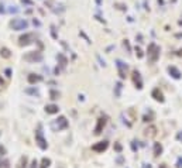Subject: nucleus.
I'll return each mask as SVG.
<instances>
[{
    "label": "nucleus",
    "mask_w": 182,
    "mask_h": 168,
    "mask_svg": "<svg viewBox=\"0 0 182 168\" xmlns=\"http://www.w3.org/2000/svg\"><path fill=\"white\" fill-rule=\"evenodd\" d=\"M24 59H26L27 62H41V61L44 59V57H42V54L38 52V51H31V52H28V54L24 55Z\"/></svg>",
    "instance_id": "7ed1b4c3"
},
{
    "label": "nucleus",
    "mask_w": 182,
    "mask_h": 168,
    "mask_svg": "<svg viewBox=\"0 0 182 168\" xmlns=\"http://www.w3.org/2000/svg\"><path fill=\"white\" fill-rule=\"evenodd\" d=\"M177 138H178L179 141H182V133H178V134H177Z\"/></svg>",
    "instance_id": "7c9ffc66"
},
{
    "label": "nucleus",
    "mask_w": 182,
    "mask_h": 168,
    "mask_svg": "<svg viewBox=\"0 0 182 168\" xmlns=\"http://www.w3.org/2000/svg\"><path fill=\"white\" fill-rule=\"evenodd\" d=\"M35 140H37V144H38V147H40L41 150H47L48 143H47V140L44 138L41 130H37V132H35Z\"/></svg>",
    "instance_id": "39448f33"
},
{
    "label": "nucleus",
    "mask_w": 182,
    "mask_h": 168,
    "mask_svg": "<svg viewBox=\"0 0 182 168\" xmlns=\"http://www.w3.org/2000/svg\"><path fill=\"white\" fill-rule=\"evenodd\" d=\"M116 67H117V69H119V75H120V78L124 79V78H126V72H127V64H124L123 61L117 59Z\"/></svg>",
    "instance_id": "0eeeda50"
},
{
    "label": "nucleus",
    "mask_w": 182,
    "mask_h": 168,
    "mask_svg": "<svg viewBox=\"0 0 182 168\" xmlns=\"http://www.w3.org/2000/svg\"><path fill=\"white\" fill-rule=\"evenodd\" d=\"M57 59L59 61L61 67H65L66 64H68V59H66V57L64 55V54H58V55H57Z\"/></svg>",
    "instance_id": "dca6fc26"
},
{
    "label": "nucleus",
    "mask_w": 182,
    "mask_h": 168,
    "mask_svg": "<svg viewBox=\"0 0 182 168\" xmlns=\"http://www.w3.org/2000/svg\"><path fill=\"white\" fill-rule=\"evenodd\" d=\"M27 79H28V84L34 85V84H38V82H41V81H42V76H41V75H35V74H30Z\"/></svg>",
    "instance_id": "f8f14e48"
},
{
    "label": "nucleus",
    "mask_w": 182,
    "mask_h": 168,
    "mask_svg": "<svg viewBox=\"0 0 182 168\" xmlns=\"http://www.w3.org/2000/svg\"><path fill=\"white\" fill-rule=\"evenodd\" d=\"M33 23H34V26H41V24H40V21H37L35 18L33 20Z\"/></svg>",
    "instance_id": "2f4dec72"
},
{
    "label": "nucleus",
    "mask_w": 182,
    "mask_h": 168,
    "mask_svg": "<svg viewBox=\"0 0 182 168\" xmlns=\"http://www.w3.org/2000/svg\"><path fill=\"white\" fill-rule=\"evenodd\" d=\"M115 148H116V151H121V146H120V144H115Z\"/></svg>",
    "instance_id": "c756f323"
},
{
    "label": "nucleus",
    "mask_w": 182,
    "mask_h": 168,
    "mask_svg": "<svg viewBox=\"0 0 182 168\" xmlns=\"http://www.w3.org/2000/svg\"><path fill=\"white\" fill-rule=\"evenodd\" d=\"M177 168H182V158H178V161H177Z\"/></svg>",
    "instance_id": "a878e982"
},
{
    "label": "nucleus",
    "mask_w": 182,
    "mask_h": 168,
    "mask_svg": "<svg viewBox=\"0 0 182 168\" xmlns=\"http://www.w3.org/2000/svg\"><path fill=\"white\" fill-rule=\"evenodd\" d=\"M50 98L52 99V101L58 99V98H59V92H58V90H55V89H52V90H50Z\"/></svg>",
    "instance_id": "412c9836"
},
{
    "label": "nucleus",
    "mask_w": 182,
    "mask_h": 168,
    "mask_svg": "<svg viewBox=\"0 0 182 168\" xmlns=\"http://www.w3.org/2000/svg\"><path fill=\"white\" fill-rule=\"evenodd\" d=\"M10 26H11V28H13V30L20 31V30H27L28 23H27L24 18H14V20H11Z\"/></svg>",
    "instance_id": "f03ea898"
},
{
    "label": "nucleus",
    "mask_w": 182,
    "mask_h": 168,
    "mask_svg": "<svg viewBox=\"0 0 182 168\" xmlns=\"http://www.w3.org/2000/svg\"><path fill=\"white\" fill-rule=\"evenodd\" d=\"M50 165H51V160H50V158H42L40 168H48Z\"/></svg>",
    "instance_id": "aec40b11"
},
{
    "label": "nucleus",
    "mask_w": 182,
    "mask_h": 168,
    "mask_svg": "<svg viewBox=\"0 0 182 168\" xmlns=\"http://www.w3.org/2000/svg\"><path fill=\"white\" fill-rule=\"evenodd\" d=\"M4 84V82H3V79H0V85H3Z\"/></svg>",
    "instance_id": "72a5a7b5"
},
{
    "label": "nucleus",
    "mask_w": 182,
    "mask_h": 168,
    "mask_svg": "<svg viewBox=\"0 0 182 168\" xmlns=\"http://www.w3.org/2000/svg\"><path fill=\"white\" fill-rule=\"evenodd\" d=\"M107 147H109V143L106 141V140H103V141H99V143H96V144H93L92 146V150L96 152H103L107 150Z\"/></svg>",
    "instance_id": "423d86ee"
},
{
    "label": "nucleus",
    "mask_w": 182,
    "mask_h": 168,
    "mask_svg": "<svg viewBox=\"0 0 182 168\" xmlns=\"http://www.w3.org/2000/svg\"><path fill=\"white\" fill-rule=\"evenodd\" d=\"M161 152H162V146L160 143H155L154 144V155L158 157V155H161Z\"/></svg>",
    "instance_id": "f3484780"
},
{
    "label": "nucleus",
    "mask_w": 182,
    "mask_h": 168,
    "mask_svg": "<svg viewBox=\"0 0 182 168\" xmlns=\"http://www.w3.org/2000/svg\"><path fill=\"white\" fill-rule=\"evenodd\" d=\"M33 41H35V35H34L33 33H26L18 38V44H20L21 47L28 45V44H31Z\"/></svg>",
    "instance_id": "20e7f679"
},
{
    "label": "nucleus",
    "mask_w": 182,
    "mask_h": 168,
    "mask_svg": "<svg viewBox=\"0 0 182 168\" xmlns=\"http://www.w3.org/2000/svg\"><path fill=\"white\" fill-rule=\"evenodd\" d=\"M6 154V148L3 146H0V155H4Z\"/></svg>",
    "instance_id": "bb28decb"
},
{
    "label": "nucleus",
    "mask_w": 182,
    "mask_h": 168,
    "mask_svg": "<svg viewBox=\"0 0 182 168\" xmlns=\"http://www.w3.org/2000/svg\"><path fill=\"white\" fill-rule=\"evenodd\" d=\"M168 72L171 74V76L172 78H175V79H179L181 78V72H179V69L178 68H175V67H168Z\"/></svg>",
    "instance_id": "ddd939ff"
},
{
    "label": "nucleus",
    "mask_w": 182,
    "mask_h": 168,
    "mask_svg": "<svg viewBox=\"0 0 182 168\" xmlns=\"http://www.w3.org/2000/svg\"><path fill=\"white\" fill-rule=\"evenodd\" d=\"M0 55L3 57V58H10L11 57V52L9 48H6V47H3L1 50H0Z\"/></svg>",
    "instance_id": "6ab92c4d"
},
{
    "label": "nucleus",
    "mask_w": 182,
    "mask_h": 168,
    "mask_svg": "<svg viewBox=\"0 0 182 168\" xmlns=\"http://www.w3.org/2000/svg\"><path fill=\"white\" fill-rule=\"evenodd\" d=\"M161 168H165V165H164V164H162V165H161Z\"/></svg>",
    "instance_id": "f704fd0d"
},
{
    "label": "nucleus",
    "mask_w": 182,
    "mask_h": 168,
    "mask_svg": "<svg viewBox=\"0 0 182 168\" xmlns=\"http://www.w3.org/2000/svg\"><path fill=\"white\" fill-rule=\"evenodd\" d=\"M23 4H28V6H33V1L31 0H21Z\"/></svg>",
    "instance_id": "393cba45"
},
{
    "label": "nucleus",
    "mask_w": 182,
    "mask_h": 168,
    "mask_svg": "<svg viewBox=\"0 0 182 168\" xmlns=\"http://www.w3.org/2000/svg\"><path fill=\"white\" fill-rule=\"evenodd\" d=\"M147 54H148V58H150V62H157L158 57H160V47L155 45L154 43H151L148 45V50H147Z\"/></svg>",
    "instance_id": "f257e3e1"
},
{
    "label": "nucleus",
    "mask_w": 182,
    "mask_h": 168,
    "mask_svg": "<svg viewBox=\"0 0 182 168\" xmlns=\"http://www.w3.org/2000/svg\"><path fill=\"white\" fill-rule=\"evenodd\" d=\"M55 124L58 127V130H64L68 127V120H66L65 116H59V117L55 120Z\"/></svg>",
    "instance_id": "6e6552de"
},
{
    "label": "nucleus",
    "mask_w": 182,
    "mask_h": 168,
    "mask_svg": "<svg viewBox=\"0 0 182 168\" xmlns=\"http://www.w3.org/2000/svg\"><path fill=\"white\" fill-rule=\"evenodd\" d=\"M9 13H11V14L18 13V7H17V6H10V7H9Z\"/></svg>",
    "instance_id": "4be33fe9"
},
{
    "label": "nucleus",
    "mask_w": 182,
    "mask_h": 168,
    "mask_svg": "<svg viewBox=\"0 0 182 168\" xmlns=\"http://www.w3.org/2000/svg\"><path fill=\"white\" fill-rule=\"evenodd\" d=\"M146 136H148V137L157 136V127H155V126H150L148 129L146 130Z\"/></svg>",
    "instance_id": "2eb2a0df"
},
{
    "label": "nucleus",
    "mask_w": 182,
    "mask_h": 168,
    "mask_svg": "<svg viewBox=\"0 0 182 168\" xmlns=\"http://www.w3.org/2000/svg\"><path fill=\"white\" fill-rule=\"evenodd\" d=\"M37 165H38L37 160H33V163H31V168H37Z\"/></svg>",
    "instance_id": "cd10ccee"
},
{
    "label": "nucleus",
    "mask_w": 182,
    "mask_h": 168,
    "mask_svg": "<svg viewBox=\"0 0 182 168\" xmlns=\"http://www.w3.org/2000/svg\"><path fill=\"white\" fill-rule=\"evenodd\" d=\"M133 82L135 85V88L143 89V81H141V76H140V72L138 71H134L133 72Z\"/></svg>",
    "instance_id": "1a4fd4ad"
},
{
    "label": "nucleus",
    "mask_w": 182,
    "mask_h": 168,
    "mask_svg": "<svg viewBox=\"0 0 182 168\" xmlns=\"http://www.w3.org/2000/svg\"><path fill=\"white\" fill-rule=\"evenodd\" d=\"M24 92H26L27 95H33V96H38V95H40V92H38L37 88H27Z\"/></svg>",
    "instance_id": "a211bd4d"
},
{
    "label": "nucleus",
    "mask_w": 182,
    "mask_h": 168,
    "mask_svg": "<svg viewBox=\"0 0 182 168\" xmlns=\"http://www.w3.org/2000/svg\"><path fill=\"white\" fill-rule=\"evenodd\" d=\"M45 112H47L48 115H57V113L59 112V107H58L57 105H47V106H45Z\"/></svg>",
    "instance_id": "4468645a"
},
{
    "label": "nucleus",
    "mask_w": 182,
    "mask_h": 168,
    "mask_svg": "<svg viewBox=\"0 0 182 168\" xmlns=\"http://www.w3.org/2000/svg\"><path fill=\"white\" fill-rule=\"evenodd\" d=\"M6 11V9H4V4L3 3H0V13H4Z\"/></svg>",
    "instance_id": "c85d7f7f"
},
{
    "label": "nucleus",
    "mask_w": 182,
    "mask_h": 168,
    "mask_svg": "<svg viewBox=\"0 0 182 168\" xmlns=\"http://www.w3.org/2000/svg\"><path fill=\"white\" fill-rule=\"evenodd\" d=\"M6 74H7V76H10V74H11V71H10V69H6Z\"/></svg>",
    "instance_id": "473e14b6"
},
{
    "label": "nucleus",
    "mask_w": 182,
    "mask_h": 168,
    "mask_svg": "<svg viewBox=\"0 0 182 168\" xmlns=\"http://www.w3.org/2000/svg\"><path fill=\"white\" fill-rule=\"evenodd\" d=\"M26 164H27V157H23V158L20 160V165H18V168H26Z\"/></svg>",
    "instance_id": "5701e85b"
},
{
    "label": "nucleus",
    "mask_w": 182,
    "mask_h": 168,
    "mask_svg": "<svg viewBox=\"0 0 182 168\" xmlns=\"http://www.w3.org/2000/svg\"><path fill=\"white\" fill-rule=\"evenodd\" d=\"M135 54H137V57H138V58H143V51H141L140 47H137V48H135Z\"/></svg>",
    "instance_id": "b1692460"
},
{
    "label": "nucleus",
    "mask_w": 182,
    "mask_h": 168,
    "mask_svg": "<svg viewBox=\"0 0 182 168\" xmlns=\"http://www.w3.org/2000/svg\"><path fill=\"white\" fill-rule=\"evenodd\" d=\"M104 126H106V119L99 117L98 119V124H96V127H95V134H100V133L103 132Z\"/></svg>",
    "instance_id": "9d476101"
},
{
    "label": "nucleus",
    "mask_w": 182,
    "mask_h": 168,
    "mask_svg": "<svg viewBox=\"0 0 182 168\" xmlns=\"http://www.w3.org/2000/svg\"><path fill=\"white\" fill-rule=\"evenodd\" d=\"M151 95H152V98H154L157 102H161V103L164 102V95H162V92H161L158 88H155V89L152 90V93H151Z\"/></svg>",
    "instance_id": "9b49d317"
}]
</instances>
